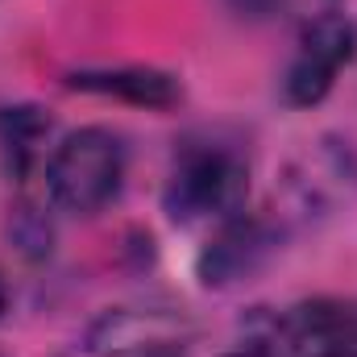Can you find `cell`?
I'll list each match as a JSON object with an SVG mask.
<instances>
[{"mask_svg": "<svg viewBox=\"0 0 357 357\" xmlns=\"http://www.w3.org/2000/svg\"><path fill=\"white\" fill-rule=\"evenodd\" d=\"M312 357H357V349H320V354Z\"/></svg>", "mask_w": 357, "mask_h": 357, "instance_id": "cell-11", "label": "cell"}, {"mask_svg": "<svg viewBox=\"0 0 357 357\" xmlns=\"http://www.w3.org/2000/svg\"><path fill=\"white\" fill-rule=\"evenodd\" d=\"M237 13H250V17H270V13H278L287 0H229Z\"/></svg>", "mask_w": 357, "mask_h": 357, "instance_id": "cell-10", "label": "cell"}, {"mask_svg": "<svg viewBox=\"0 0 357 357\" xmlns=\"http://www.w3.org/2000/svg\"><path fill=\"white\" fill-rule=\"evenodd\" d=\"M220 357H282V349L274 341H241L237 349H229V354H220Z\"/></svg>", "mask_w": 357, "mask_h": 357, "instance_id": "cell-9", "label": "cell"}, {"mask_svg": "<svg viewBox=\"0 0 357 357\" xmlns=\"http://www.w3.org/2000/svg\"><path fill=\"white\" fill-rule=\"evenodd\" d=\"M250 195V167L233 146H187L171 167L162 204L171 220H229Z\"/></svg>", "mask_w": 357, "mask_h": 357, "instance_id": "cell-2", "label": "cell"}, {"mask_svg": "<svg viewBox=\"0 0 357 357\" xmlns=\"http://www.w3.org/2000/svg\"><path fill=\"white\" fill-rule=\"evenodd\" d=\"M84 345L91 357H191L195 328L171 307H108Z\"/></svg>", "mask_w": 357, "mask_h": 357, "instance_id": "cell-4", "label": "cell"}, {"mask_svg": "<svg viewBox=\"0 0 357 357\" xmlns=\"http://www.w3.org/2000/svg\"><path fill=\"white\" fill-rule=\"evenodd\" d=\"M354 54H357V29L345 13H316L312 21H303L291 67L282 75L287 104H295V108L320 104L333 91L341 67L354 63Z\"/></svg>", "mask_w": 357, "mask_h": 357, "instance_id": "cell-3", "label": "cell"}, {"mask_svg": "<svg viewBox=\"0 0 357 357\" xmlns=\"http://www.w3.org/2000/svg\"><path fill=\"white\" fill-rule=\"evenodd\" d=\"M50 137V116L42 108H0V150L17 175H29L42 162Z\"/></svg>", "mask_w": 357, "mask_h": 357, "instance_id": "cell-8", "label": "cell"}, {"mask_svg": "<svg viewBox=\"0 0 357 357\" xmlns=\"http://www.w3.org/2000/svg\"><path fill=\"white\" fill-rule=\"evenodd\" d=\"M282 333L291 341H312L320 349H357V303L316 299L287 312Z\"/></svg>", "mask_w": 357, "mask_h": 357, "instance_id": "cell-6", "label": "cell"}, {"mask_svg": "<svg viewBox=\"0 0 357 357\" xmlns=\"http://www.w3.org/2000/svg\"><path fill=\"white\" fill-rule=\"evenodd\" d=\"M8 312V282H4V274H0V316Z\"/></svg>", "mask_w": 357, "mask_h": 357, "instance_id": "cell-12", "label": "cell"}, {"mask_svg": "<svg viewBox=\"0 0 357 357\" xmlns=\"http://www.w3.org/2000/svg\"><path fill=\"white\" fill-rule=\"evenodd\" d=\"M125 183V146L112 129H75L67 133L50 162H46V187L50 199L71 216H96L104 212Z\"/></svg>", "mask_w": 357, "mask_h": 357, "instance_id": "cell-1", "label": "cell"}, {"mask_svg": "<svg viewBox=\"0 0 357 357\" xmlns=\"http://www.w3.org/2000/svg\"><path fill=\"white\" fill-rule=\"evenodd\" d=\"M79 91H100V96H121L129 104H146V108H171L178 100V84L162 71H146V67H121V71H75L67 79Z\"/></svg>", "mask_w": 357, "mask_h": 357, "instance_id": "cell-7", "label": "cell"}, {"mask_svg": "<svg viewBox=\"0 0 357 357\" xmlns=\"http://www.w3.org/2000/svg\"><path fill=\"white\" fill-rule=\"evenodd\" d=\"M270 250H274V233L266 229V220L229 216V220H220V233L199 254V278H204V287H233L262 266Z\"/></svg>", "mask_w": 357, "mask_h": 357, "instance_id": "cell-5", "label": "cell"}]
</instances>
